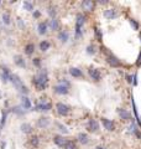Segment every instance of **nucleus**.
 I'll return each mask as SVG.
<instances>
[{"label": "nucleus", "mask_w": 141, "mask_h": 149, "mask_svg": "<svg viewBox=\"0 0 141 149\" xmlns=\"http://www.w3.org/2000/svg\"><path fill=\"white\" fill-rule=\"evenodd\" d=\"M87 129L89 130V132H92V133H98L99 132V123H98V120L97 119H89L88 120V124H87Z\"/></svg>", "instance_id": "9d476101"}, {"label": "nucleus", "mask_w": 141, "mask_h": 149, "mask_svg": "<svg viewBox=\"0 0 141 149\" xmlns=\"http://www.w3.org/2000/svg\"><path fill=\"white\" fill-rule=\"evenodd\" d=\"M69 74L72 77H74V78H81V77H83L82 70H79L78 67H70L69 68Z\"/></svg>", "instance_id": "5701e85b"}, {"label": "nucleus", "mask_w": 141, "mask_h": 149, "mask_svg": "<svg viewBox=\"0 0 141 149\" xmlns=\"http://www.w3.org/2000/svg\"><path fill=\"white\" fill-rule=\"evenodd\" d=\"M3 98V93H1V91H0V100Z\"/></svg>", "instance_id": "de8ad7c7"}, {"label": "nucleus", "mask_w": 141, "mask_h": 149, "mask_svg": "<svg viewBox=\"0 0 141 149\" xmlns=\"http://www.w3.org/2000/svg\"><path fill=\"white\" fill-rule=\"evenodd\" d=\"M0 68H1V71H0V80H1V82L3 83L10 82V77L12 74L10 68L6 67V66H0Z\"/></svg>", "instance_id": "0eeeda50"}, {"label": "nucleus", "mask_w": 141, "mask_h": 149, "mask_svg": "<svg viewBox=\"0 0 141 149\" xmlns=\"http://www.w3.org/2000/svg\"><path fill=\"white\" fill-rule=\"evenodd\" d=\"M21 107L25 111H29L32 108V103H31V100L27 96H21Z\"/></svg>", "instance_id": "f3484780"}, {"label": "nucleus", "mask_w": 141, "mask_h": 149, "mask_svg": "<svg viewBox=\"0 0 141 149\" xmlns=\"http://www.w3.org/2000/svg\"><path fill=\"white\" fill-rule=\"evenodd\" d=\"M56 127H57V129L59 130V132L61 133H62V134H68L69 133V130H68V128L67 127H66V125L64 124H62V123H59V122H57V123H56Z\"/></svg>", "instance_id": "72a5a7b5"}, {"label": "nucleus", "mask_w": 141, "mask_h": 149, "mask_svg": "<svg viewBox=\"0 0 141 149\" xmlns=\"http://www.w3.org/2000/svg\"><path fill=\"white\" fill-rule=\"evenodd\" d=\"M133 85L134 86H138V74H134V77H133Z\"/></svg>", "instance_id": "c03bdc74"}, {"label": "nucleus", "mask_w": 141, "mask_h": 149, "mask_svg": "<svg viewBox=\"0 0 141 149\" xmlns=\"http://www.w3.org/2000/svg\"><path fill=\"white\" fill-rule=\"evenodd\" d=\"M59 26H61V24H59V20H58L57 17H56V19H51V20L48 21V29L50 30L58 31L59 30Z\"/></svg>", "instance_id": "6ab92c4d"}, {"label": "nucleus", "mask_w": 141, "mask_h": 149, "mask_svg": "<svg viewBox=\"0 0 141 149\" xmlns=\"http://www.w3.org/2000/svg\"><path fill=\"white\" fill-rule=\"evenodd\" d=\"M94 35H95L98 41H102L103 40V30H100L98 26L94 27Z\"/></svg>", "instance_id": "c9c22d12"}, {"label": "nucleus", "mask_w": 141, "mask_h": 149, "mask_svg": "<svg viewBox=\"0 0 141 149\" xmlns=\"http://www.w3.org/2000/svg\"><path fill=\"white\" fill-rule=\"evenodd\" d=\"M1 20H3V24L4 25H10L11 24V15L10 13H4L3 16H1Z\"/></svg>", "instance_id": "7c9ffc66"}, {"label": "nucleus", "mask_w": 141, "mask_h": 149, "mask_svg": "<svg viewBox=\"0 0 141 149\" xmlns=\"http://www.w3.org/2000/svg\"><path fill=\"white\" fill-rule=\"evenodd\" d=\"M53 92L56 93V95H58V96H66V95H68L69 93V88L63 86V85L57 83V85L53 86Z\"/></svg>", "instance_id": "6e6552de"}, {"label": "nucleus", "mask_w": 141, "mask_h": 149, "mask_svg": "<svg viewBox=\"0 0 141 149\" xmlns=\"http://www.w3.org/2000/svg\"><path fill=\"white\" fill-rule=\"evenodd\" d=\"M20 130H21L22 133H25V134H31V133H32V130H34V128H32V125H31L30 123L25 122V123H21V125H20Z\"/></svg>", "instance_id": "b1692460"}, {"label": "nucleus", "mask_w": 141, "mask_h": 149, "mask_svg": "<svg viewBox=\"0 0 141 149\" xmlns=\"http://www.w3.org/2000/svg\"><path fill=\"white\" fill-rule=\"evenodd\" d=\"M77 139H78L79 143L83 144V146H87V144H89V137H88L87 133H79L77 136Z\"/></svg>", "instance_id": "bb28decb"}, {"label": "nucleus", "mask_w": 141, "mask_h": 149, "mask_svg": "<svg viewBox=\"0 0 141 149\" xmlns=\"http://www.w3.org/2000/svg\"><path fill=\"white\" fill-rule=\"evenodd\" d=\"M29 143H30V146H31L32 148H39V146H40V138L37 137V136H32V137L30 138Z\"/></svg>", "instance_id": "c756f323"}, {"label": "nucleus", "mask_w": 141, "mask_h": 149, "mask_svg": "<svg viewBox=\"0 0 141 149\" xmlns=\"http://www.w3.org/2000/svg\"><path fill=\"white\" fill-rule=\"evenodd\" d=\"M95 149H105V148L103 146H98V147H95Z\"/></svg>", "instance_id": "49530a36"}, {"label": "nucleus", "mask_w": 141, "mask_h": 149, "mask_svg": "<svg viewBox=\"0 0 141 149\" xmlns=\"http://www.w3.org/2000/svg\"><path fill=\"white\" fill-rule=\"evenodd\" d=\"M118 116L121 120H130L131 119V113L125 109V108H118Z\"/></svg>", "instance_id": "ddd939ff"}, {"label": "nucleus", "mask_w": 141, "mask_h": 149, "mask_svg": "<svg viewBox=\"0 0 141 149\" xmlns=\"http://www.w3.org/2000/svg\"><path fill=\"white\" fill-rule=\"evenodd\" d=\"M100 122L103 124V127H104V129H106L108 132H114V130H115V124H114L113 120L103 117V118H100Z\"/></svg>", "instance_id": "1a4fd4ad"}, {"label": "nucleus", "mask_w": 141, "mask_h": 149, "mask_svg": "<svg viewBox=\"0 0 141 149\" xmlns=\"http://www.w3.org/2000/svg\"><path fill=\"white\" fill-rule=\"evenodd\" d=\"M10 112H12L14 114L19 116V117H22V116H25V113H26V111L21 106H15V107H12V108L10 109Z\"/></svg>", "instance_id": "a878e982"}, {"label": "nucleus", "mask_w": 141, "mask_h": 149, "mask_svg": "<svg viewBox=\"0 0 141 149\" xmlns=\"http://www.w3.org/2000/svg\"><path fill=\"white\" fill-rule=\"evenodd\" d=\"M24 52H25V55H27V56H32L35 52V44H32V42L26 44L25 47H24Z\"/></svg>", "instance_id": "393cba45"}, {"label": "nucleus", "mask_w": 141, "mask_h": 149, "mask_svg": "<svg viewBox=\"0 0 141 149\" xmlns=\"http://www.w3.org/2000/svg\"><path fill=\"white\" fill-rule=\"evenodd\" d=\"M126 81H128V83H133V76L126 74Z\"/></svg>", "instance_id": "a18cd8bd"}, {"label": "nucleus", "mask_w": 141, "mask_h": 149, "mask_svg": "<svg viewBox=\"0 0 141 149\" xmlns=\"http://www.w3.org/2000/svg\"><path fill=\"white\" fill-rule=\"evenodd\" d=\"M50 47H51V42L50 41H47V40H42L41 42L39 44V49H40V51H42V52L48 51Z\"/></svg>", "instance_id": "cd10ccee"}, {"label": "nucleus", "mask_w": 141, "mask_h": 149, "mask_svg": "<svg viewBox=\"0 0 141 149\" xmlns=\"http://www.w3.org/2000/svg\"><path fill=\"white\" fill-rule=\"evenodd\" d=\"M102 51L104 52V56H105V61H106V63L109 65V66H111V67H121L123 66V62L120 61L119 58L116 57V56L111 52V51H109L108 49H104V47H102Z\"/></svg>", "instance_id": "7ed1b4c3"}, {"label": "nucleus", "mask_w": 141, "mask_h": 149, "mask_svg": "<svg viewBox=\"0 0 141 149\" xmlns=\"http://www.w3.org/2000/svg\"><path fill=\"white\" fill-rule=\"evenodd\" d=\"M32 65H34L35 67H37V68H40V67H41V58H40V57L32 58Z\"/></svg>", "instance_id": "ea45409f"}, {"label": "nucleus", "mask_w": 141, "mask_h": 149, "mask_svg": "<svg viewBox=\"0 0 141 149\" xmlns=\"http://www.w3.org/2000/svg\"><path fill=\"white\" fill-rule=\"evenodd\" d=\"M50 123H51V120H50V118L48 117H45V116H42V117H40L39 119H37V127L39 128H41V129H46L47 127L50 125Z\"/></svg>", "instance_id": "f8f14e48"}, {"label": "nucleus", "mask_w": 141, "mask_h": 149, "mask_svg": "<svg viewBox=\"0 0 141 149\" xmlns=\"http://www.w3.org/2000/svg\"><path fill=\"white\" fill-rule=\"evenodd\" d=\"M82 9L86 11H93L94 10V6H95V4H94L92 0H84V1H82Z\"/></svg>", "instance_id": "412c9836"}, {"label": "nucleus", "mask_w": 141, "mask_h": 149, "mask_svg": "<svg viewBox=\"0 0 141 149\" xmlns=\"http://www.w3.org/2000/svg\"><path fill=\"white\" fill-rule=\"evenodd\" d=\"M140 39H141V34H140Z\"/></svg>", "instance_id": "09e8293b"}, {"label": "nucleus", "mask_w": 141, "mask_h": 149, "mask_svg": "<svg viewBox=\"0 0 141 149\" xmlns=\"http://www.w3.org/2000/svg\"><path fill=\"white\" fill-rule=\"evenodd\" d=\"M17 26L20 27L21 30H25V22H24L21 17H17Z\"/></svg>", "instance_id": "a19ab883"}, {"label": "nucleus", "mask_w": 141, "mask_h": 149, "mask_svg": "<svg viewBox=\"0 0 141 149\" xmlns=\"http://www.w3.org/2000/svg\"><path fill=\"white\" fill-rule=\"evenodd\" d=\"M63 149H77V146H76V143H74L73 141H68L67 139V142H66Z\"/></svg>", "instance_id": "e433bc0d"}, {"label": "nucleus", "mask_w": 141, "mask_h": 149, "mask_svg": "<svg viewBox=\"0 0 141 149\" xmlns=\"http://www.w3.org/2000/svg\"><path fill=\"white\" fill-rule=\"evenodd\" d=\"M129 132L133 133L134 136L140 138V129H139V124L135 122V120H131V123L129 125Z\"/></svg>", "instance_id": "a211bd4d"}, {"label": "nucleus", "mask_w": 141, "mask_h": 149, "mask_svg": "<svg viewBox=\"0 0 141 149\" xmlns=\"http://www.w3.org/2000/svg\"><path fill=\"white\" fill-rule=\"evenodd\" d=\"M66 142H67V139H66L63 136H55L53 137V143L59 148H63Z\"/></svg>", "instance_id": "4be33fe9"}, {"label": "nucleus", "mask_w": 141, "mask_h": 149, "mask_svg": "<svg viewBox=\"0 0 141 149\" xmlns=\"http://www.w3.org/2000/svg\"><path fill=\"white\" fill-rule=\"evenodd\" d=\"M22 8H24V10H26V11H34L35 9H34V3H31V1H24L22 3Z\"/></svg>", "instance_id": "2f4dec72"}, {"label": "nucleus", "mask_w": 141, "mask_h": 149, "mask_svg": "<svg viewBox=\"0 0 141 149\" xmlns=\"http://www.w3.org/2000/svg\"><path fill=\"white\" fill-rule=\"evenodd\" d=\"M86 24V16L83 14H77L76 16V27H74V34H76V39H79L82 36V29L83 25Z\"/></svg>", "instance_id": "20e7f679"}, {"label": "nucleus", "mask_w": 141, "mask_h": 149, "mask_svg": "<svg viewBox=\"0 0 141 149\" xmlns=\"http://www.w3.org/2000/svg\"><path fill=\"white\" fill-rule=\"evenodd\" d=\"M88 73H89V77H91L93 81L99 82L102 80V73H100V71L98 68H89Z\"/></svg>", "instance_id": "9b49d317"}, {"label": "nucleus", "mask_w": 141, "mask_h": 149, "mask_svg": "<svg viewBox=\"0 0 141 149\" xmlns=\"http://www.w3.org/2000/svg\"><path fill=\"white\" fill-rule=\"evenodd\" d=\"M51 109H52V103L48 102L46 98H40L37 104L34 107V111L36 112H50Z\"/></svg>", "instance_id": "39448f33"}, {"label": "nucleus", "mask_w": 141, "mask_h": 149, "mask_svg": "<svg viewBox=\"0 0 141 149\" xmlns=\"http://www.w3.org/2000/svg\"><path fill=\"white\" fill-rule=\"evenodd\" d=\"M129 22H130V26L133 27V30H136V31H138V30L140 29L139 22L136 21V20H134V19H129Z\"/></svg>", "instance_id": "4c0bfd02"}, {"label": "nucleus", "mask_w": 141, "mask_h": 149, "mask_svg": "<svg viewBox=\"0 0 141 149\" xmlns=\"http://www.w3.org/2000/svg\"><path fill=\"white\" fill-rule=\"evenodd\" d=\"M70 107L68 104L63 103V102H58V103H56V112H57V114L61 116V117H67V116L70 113Z\"/></svg>", "instance_id": "423d86ee"}, {"label": "nucleus", "mask_w": 141, "mask_h": 149, "mask_svg": "<svg viewBox=\"0 0 141 149\" xmlns=\"http://www.w3.org/2000/svg\"><path fill=\"white\" fill-rule=\"evenodd\" d=\"M57 39L59 40V42L66 44V42H67V41L69 40V32L66 31V30H61V31L58 32V35H57Z\"/></svg>", "instance_id": "aec40b11"}, {"label": "nucleus", "mask_w": 141, "mask_h": 149, "mask_svg": "<svg viewBox=\"0 0 141 149\" xmlns=\"http://www.w3.org/2000/svg\"><path fill=\"white\" fill-rule=\"evenodd\" d=\"M48 72L46 68H40V71L32 77V85L37 91H45L48 86Z\"/></svg>", "instance_id": "f257e3e1"}, {"label": "nucleus", "mask_w": 141, "mask_h": 149, "mask_svg": "<svg viewBox=\"0 0 141 149\" xmlns=\"http://www.w3.org/2000/svg\"><path fill=\"white\" fill-rule=\"evenodd\" d=\"M47 31H48V22L47 21L39 22V25H37V32H39V35L44 36L47 34Z\"/></svg>", "instance_id": "2eb2a0df"}, {"label": "nucleus", "mask_w": 141, "mask_h": 149, "mask_svg": "<svg viewBox=\"0 0 141 149\" xmlns=\"http://www.w3.org/2000/svg\"><path fill=\"white\" fill-rule=\"evenodd\" d=\"M131 104H133V112H134V114H135V119H136V123H138L139 125H141L140 116H139V112H138V108H136V104H135L134 97H131Z\"/></svg>", "instance_id": "c85d7f7f"}, {"label": "nucleus", "mask_w": 141, "mask_h": 149, "mask_svg": "<svg viewBox=\"0 0 141 149\" xmlns=\"http://www.w3.org/2000/svg\"><path fill=\"white\" fill-rule=\"evenodd\" d=\"M136 66L138 67H141V51H140V54L138 56V61H136Z\"/></svg>", "instance_id": "37998d69"}, {"label": "nucleus", "mask_w": 141, "mask_h": 149, "mask_svg": "<svg viewBox=\"0 0 141 149\" xmlns=\"http://www.w3.org/2000/svg\"><path fill=\"white\" fill-rule=\"evenodd\" d=\"M32 16H34V19H39L41 16V11L40 10H34L32 11Z\"/></svg>", "instance_id": "79ce46f5"}, {"label": "nucleus", "mask_w": 141, "mask_h": 149, "mask_svg": "<svg viewBox=\"0 0 141 149\" xmlns=\"http://www.w3.org/2000/svg\"><path fill=\"white\" fill-rule=\"evenodd\" d=\"M86 52H87V55H95L97 54V46L95 45H93V44H91V45H88L87 46V49H86Z\"/></svg>", "instance_id": "473e14b6"}, {"label": "nucleus", "mask_w": 141, "mask_h": 149, "mask_svg": "<svg viewBox=\"0 0 141 149\" xmlns=\"http://www.w3.org/2000/svg\"><path fill=\"white\" fill-rule=\"evenodd\" d=\"M118 16H119V13H118L116 9H106L104 11V17L108 20H114Z\"/></svg>", "instance_id": "4468645a"}, {"label": "nucleus", "mask_w": 141, "mask_h": 149, "mask_svg": "<svg viewBox=\"0 0 141 149\" xmlns=\"http://www.w3.org/2000/svg\"><path fill=\"white\" fill-rule=\"evenodd\" d=\"M58 83H59V85H63V86H66V87L70 88V82L67 80V78H59V80H58Z\"/></svg>", "instance_id": "58836bf2"}, {"label": "nucleus", "mask_w": 141, "mask_h": 149, "mask_svg": "<svg viewBox=\"0 0 141 149\" xmlns=\"http://www.w3.org/2000/svg\"><path fill=\"white\" fill-rule=\"evenodd\" d=\"M10 82L12 83V86L16 88V91L20 93L21 96H27V95H29L30 90L27 88V86L25 85V83L22 82V80L20 78V76H17V74L12 73L11 77H10Z\"/></svg>", "instance_id": "f03ea898"}, {"label": "nucleus", "mask_w": 141, "mask_h": 149, "mask_svg": "<svg viewBox=\"0 0 141 149\" xmlns=\"http://www.w3.org/2000/svg\"><path fill=\"white\" fill-rule=\"evenodd\" d=\"M14 63H15L17 67H20V68H25L26 67V61H25V58H24L21 55H15L14 56Z\"/></svg>", "instance_id": "dca6fc26"}, {"label": "nucleus", "mask_w": 141, "mask_h": 149, "mask_svg": "<svg viewBox=\"0 0 141 149\" xmlns=\"http://www.w3.org/2000/svg\"><path fill=\"white\" fill-rule=\"evenodd\" d=\"M0 5H1V1H0Z\"/></svg>", "instance_id": "8fccbe9b"}, {"label": "nucleus", "mask_w": 141, "mask_h": 149, "mask_svg": "<svg viewBox=\"0 0 141 149\" xmlns=\"http://www.w3.org/2000/svg\"><path fill=\"white\" fill-rule=\"evenodd\" d=\"M47 14H48V16L51 19H56V16H57V10H56L55 6H48L47 8Z\"/></svg>", "instance_id": "f704fd0d"}]
</instances>
